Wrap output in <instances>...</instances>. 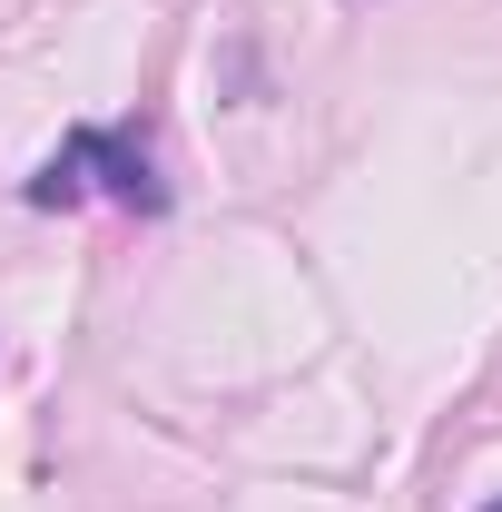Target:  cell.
Returning <instances> with one entry per match:
<instances>
[{
    "label": "cell",
    "mask_w": 502,
    "mask_h": 512,
    "mask_svg": "<svg viewBox=\"0 0 502 512\" xmlns=\"http://www.w3.org/2000/svg\"><path fill=\"white\" fill-rule=\"evenodd\" d=\"M79 197H119L138 217H168L158 148L138 128H69L60 148H50V168L30 178V207H79Z\"/></svg>",
    "instance_id": "obj_1"
},
{
    "label": "cell",
    "mask_w": 502,
    "mask_h": 512,
    "mask_svg": "<svg viewBox=\"0 0 502 512\" xmlns=\"http://www.w3.org/2000/svg\"><path fill=\"white\" fill-rule=\"evenodd\" d=\"M493 512H502V503H493Z\"/></svg>",
    "instance_id": "obj_2"
}]
</instances>
